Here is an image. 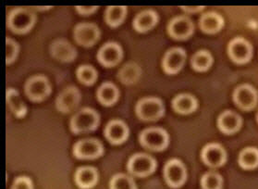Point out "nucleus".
I'll list each match as a JSON object with an SVG mask.
<instances>
[{
	"instance_id": "nucleus-17",
	"label": "nucleus",
	"mask_w": 258,
	"mask_h": 189,
	"mask_svg": "<svg viewBox=\"0 0 258 189\" xmlns=\"http://www.w3.org/2000/svg\"><path fill=\"white\" fill-rule=\"evenodd\" d=\"M228 53L230 59L234 62L238 64H243L252 58V45L245 39L238 37L230 42L228 46Z\"/></svg>"
},
{
	"instance_id": "nucleus-33",
	"label": "nucleus",
	"mask_w": 258,
	"mask_h": 189,
	"mask_svg": "<svg viewBox=\"0 0 258 189\" xmlns=\"http://www.w3.org/2000/svg\"><path fill=\"white\" fill-rule=\"evenodd\" d=\"M20 53V44L14 39L7 37L6 39V63L11 65L17 60Z\"/></svg>"
},
{
	"instance_id": "nucleus-25",
	"label": "nucleus",
	"mask_w": 258,
	"mask_h": 189,
	"mask_svg": "<svg viewBox=\"0 0 258 189\" xmlns=\"http://www.w3.org/2000/svg\"><path fill=\"white\" fill-rule=\"evenodd\" d=\"M142 68L135 61H128L118 71L117 77L125 85H133L140 80Z\"/></svg>"
},
{
	"instance_id": "nucleus-35",
	"label": "nucleus",
	"mask_w": 258,
	"mask_h": 189,
	"mask_svg": "<svg viewBox=\"0 0 258 189\" xmlns=\"http://www.w3.org/2000/svg\"><path fill=\"white\" fill-rule=\"evenodd\" d=\"M99 7L97 6H77L76 11L82 16H89L96 13Z\"/></svg>"
},
{
	"instance_id": "nucleus-29",
	"label": "nucleus",
	"mask_w": 258,
	"mask_h": 189,
	"mask_svg": "<svg viewBox=\"0 0 258 189\" xmlns=\"http://www.w3.org/2000/svg\"><path fill=\"white\" fill-rule=\"evenodd\" d=\"M76 77L79 82L86 86H92L96 83L98 78V72L91 65L84 64L78 67L76 71Z\"/></svg>"
},
{
	"instance_id": "nucleus-7",
	"label": "nucleus",
	"mask_w": 258,
	"mask_h": 189,
	"mask_svg": "<svg viewBox=\"0 0 258 189\" xmlns=\"http://www.w3.org/2000/svg\"><path fill=\"white\" fill-rule=\"evenodd\" d=\"M105 153L104 145L96 138H84L73 145V155L77 160L94 161Z\"/></svg>"
},
{
	"instance_id": "nucleus-15",
	"label": "nucleus",
	"mask_w": 258,
	"mask_h": 189,
	"mask_svg": "<svg viewBox=\"0 0 258 189\" xmlns=\"http://www.w3.org/2000/svg\"><path fill=\"white\" fill-rule=\"evenodd\" d=\"M186 61L185 50L181 48H172L168 50L162 60L164 72L170 75L177 74L181 71Z\"/></svg>"
},
{
	"instance_id": "nucleus-22",
	"label": "nucleus",
	"mask_w": 258,
	"mask_h": 189,
	"mask_svg": "<svg viewBox=\"0 0 258 189\" xmlns=\"http://www.w3.org/2000/svg\"><path fill=\"white\" fill-rule=\"evenodd\" d=\"M171 106L175 112L178 114L189 115L197 111L198 101L192 94L181 93L175 97L171 102Z\"/></svg>"
},
{
	"instance_id": "nucleus-21",
	"label": "nucleus",
	"mask_w": 258,
	"mask_h": 189,
	"mask_svg": "<svg viewBox=\"0 0 258 189\" xmlns=\"http://www.w3.org/2000/svg\"><path fill=\"white\" fill-rule=\"evenodd\" d=\"M119 89L115 83L105 82L101 83L96 91V99L104 107L114 106L119 100Z\"/></svg>"
},
{
	"instance_id": "nucleus-30",
	"label": "nucleus",
	"mask_w": 258,
	"mask_h": 189,
	"mask_svg": "<svg viewBox=\"0 0 258 189\" xmlns=\"http://www.w3.org/2000/svg\"><path fill=\"white\" fill-rule=\"evenodd\" d=\"M239 164L245 170H252L258 167V150L247 148L241 151L239 156Z\"/></svg>"
},
{
	"instance_id": "nucleus-28",
	"label": "nucleus",
	"mask_w": 258,
	"mask_h": 189,
	"mask_svg": "<svg viewBox=\"0 0 258 189\" xmlns=\"http://www.w3.org/2000/svg\"><path fill=\"white\" fill-rule=\"evenodd\" d=\"M213 64V57L207 50L197 51L191 57V66L195 71L199 72H207Z\"/></svg>"
},
{
	"instance_id": "nucleus-26",
	"label": "nucleus",
	"mask_w": 258,
	"mask_h": 189,
	"mask_svg": "<svg viewBox=\"0 0 258 189\" xmlns=\"http://www.w3.org/2000/svg\"><path fill=\"white\" fill-rule=\"evenodd\" d=\"M7 104L12 113L19 119H23L28 113V108L23 102L19 91L15 88H8L7 90Z\"/></svg>"
},
{
	"instance_id": "nucleus-32",
	"label": "nucleus",
	"mask_w": 258,
	"mask_h": 189,
	"mask_svg": "<svg viewBox=\"0 0 258 189\" xmlns=\"http://www.w3.org/2000/svg\"><path fill=\"white\" fill-rule=\"evenodd\" d=\"M223 184V179L217 172H206L201 178L202 189H221Z\"/></svg>"
},
{
	"instance_id": "nucleus-18",
	"label": "nucleus",
	"mask_w": 258,
	"mask_h": 189,
	"mask_svg": "<svg viewBox=\"0 0 258 189\" xmlns=\"http://www.w3.org/2000/svg\"><path fill=\"white\" fill-rule=\"evenodd\" d=\"M203 162L210 168L222 166L227 160V154L224 149L217 143H210L203 148L201 152Z\"/></svg>"
},
{
	"instance_id": "nucleus-34",
	"label": "nucleus",
	"mask_w": 258,
	"mask_h": 189,
	"mask_svg": "<svg viewBox=\"0 0 258 189\" xmlns=\"http://www.w3.org/2000/svg\"><path fill=\"white\" fill-rule=\"evenodd\" d=\"M11 189H34V183L29 176L21 175L13 181Z\"/></svg>"
},
{
	"instance_id": "nucleus-31",
	"label": "nucleus",
	"mask_w": 258,
	"mask_h": 189,
	"mask_svg": "<svg viewBox=\"0 0 258 189\" xmlns=\"http://www.w3.org/2000/svg\"><path fill=\"white\" fill-rule=\"evenodd\" d=\"M109 189H137V184L132 175L118 172L110 179Z\"/></svg>"
},
{
	"instance_id": "nucleus-8",
	"label": "nucleus",
	"mask_w": 258,
	"mask_h": 189,
	"mask_svg": "<svg viewBox=\"0 0 258 189\" xmlns=\"http://www.w3.org/2000/svg\"><path fill=\"white\" fill-rule=\"evenodd\" d=\"M165 182L171 188H180L187 180L185 165L179 159H170L163 169Z\"/></svg>"
},
{
	"instance_id": "nucleus-6",
	"label": "nucleus",
	"mask_w": 258,
	"mask_h": 189,
	"mask_svg": "<svg viewBox=\"0 0 258 189\" xmlns=\"http://www.w3.org/2000/svg\"><path fill=\"white\" fill-rule=\"evenodd\" d=\"M157 162L151 155L137 152L130 157L127 162V171L132 176L145 178L156 172Z\"/></svg>"
},
{
	"instance_id": "nucleus-24",
	"label": "nucleus",
	"mask_w": 258,
	"mask_h": 189,
	"mask_svg": "<svg viewBox=\"0 0 258 189\" xmlns=\"http://www.w3.org/2000/svg\"><path fill=\"white\" fill-rule=\"evenodd\" d=\"M223 18L215 11L204 13L199 20V27L204 33L214 34L219 33L223 27Z\"/></svg>"
},
{
	"instance_id": "nucleus-11",
	"label": "nucleus",
	"mask_w": 258,
	"mask_h": 189,
	"mask_svg": "<svg viewBox=\"0 0 258 189\" xmlns=\"http://www.w3.org/2000/svg\"><path fill=\"white\" fill-rule=\"evenodd\" d=\"M124 52L120 44L114 41H109L103 44L97 52V61L102 66L113 68L117 66L123 59Z\"/></svg>"
},
{
	"instance_id": "nucleus-3",
	"label": "nucleus",
	"mask_w": 258,
	"mask_h": 189,
	"mask_svg": "<svg viewBox=\"0 0 258 189\" xmlns=\"http://www.w3.org/2000/svg\"><path fill=\"white\" fill-rule=\"evenodd\" d=\"M135 114L142 122H157L165 114V105L158 98L146 97L136 103Z\"/></svg>"
},
{
	"instance_id": "nucleus-13",
	"label": "nucleus",
	"mask_w": 258,
	"mask_h": 189,
	"mask_svg": "<svg viewBox=\"0 0 258 189\" xmlns=\"http://www.w3.org/2000/svg\"><path fill=\"white\" fill-rule=\"evenodd\" d=\"M195 32V24L188 16L174 17L168 24V33L175 40L190 38Z\"/></svg>"
},
{
	"instance_id": "nucleus-12",
	"label": "nucleus",
	"mask_w": 258,
	"mask_h": 189,
	"mask_svg": "<svg viewBox=\"0 0 258 189\" xmlns=\"http://www.w3.org/2000/svg\"><path fill=\"white\" fill-rule=\"evenodd\" d=\"M104 136L113 146L122 145L129 138V126L122 120L113 119L104 129Z\"/></svg>"
},
{
	"instance_id": "nucleus-16",
	"label": "nucleus",
	"mask_w": 258,
	"mask_h": 189,
	"mask_svg": "<svg viewBox=\"0 0 258 189\" xmlns=\"http://www.w3.org/2000/svg\"><path fill=\"white\" fill-rule=\"evenodd\" d=\"M233 100L242 111H251L257 104V92L249 84H241L234 91Z\"/></svg>"
},
{
	"instance_id": "nucleus-9",
	"label": "nucleus",
	"mask_w": 258,
	"mask_h": 189,
	"mask_svg": "<svg viewBox=\"0 0 258 189\" xmlns=\"http://www.w3.org/2000/svg\"><path fill=\"white\" fill-rule=\"evenodd\" d=\"M100 37L101 31L93 22H81L73 29V38L79 45L84 48L94 46Z\"/></svg>"
},
{
	"instance_id": "nucleus-4",
	"label": "nucleus",
	"mask_w": 258,
	"mask_h": 189,
	"mask_svg": "<svg viewBox=\"0 0 258 189\" xmlns=\"http://www.w3.org/2000/svg\"><path fill=\"white\" fill-rule=\"evenodd\" d=\"M139 143L146 150L160 152L168 148L169 135L168 132L161 127L146 128L139 134Z\"/></svg>"
},
{
	"instance_id": "nucleus-27",
	"label": "nucleus",
	"mask_w": 258,
	"mask_h": 189,
	"mask_svg": "<svg viewBox=\"0 0 258 189\" xmlns=\"http://www.w3.org/2000/svg\"><path fill=\"white\" fill-rule=\"evenodd\" d=\"M128 9L125 6H109L105 11V21L109 27L120 26L126 20Z\"/></svg>"
},
{
	"instance_id": "nucleus-2",
	"label": "nucleus",
	"mask_w": 258,
	"mask_h": 189,
	"mask_svg": "<svg viewBox=\"0 0 258 189\" xmlns=\"http://www.w3.org/2000/svg\"><path fill=\"white\" fill-rule=\"evenodd\" d=\"M36 20L37 17L34 11L28 8L18 7L10 11L7 19V25L12 33L26 34L34 28Z\"/></svg>"
},
{
	"instance_id": "nucleus-20",
	"label": "nucleus",
	"mask_w": 258,
	"mask_h": 189,
	"mask_svg": "<svg viewBox=\"0 0 258 189\" xmlns=\"http://www.w3.org/2000/svg\"><path fill=\"white\" fill-rule=\"evenodd\" d=\"M159 17L157 11L146 10L139 12L134 19L133 26L135 31L140 33H145L151 31L157 26Z\"/></svg>"
},
{
	"instance_id": "nucleus-36",
	"label": "nucleus",
	"mask_w": 258,
	"mask_h": 189,
	"mask_svg": "<svg viewBox=\"0 0 258 189\" xmlns=\"http://www.w3.org/2000/svg\"><path fill=\"white\" fill-rule=\"evenodd\" d=\"M204 8L205 7H195V6H192V7H180V9L182 11L187 12V13H197V12L203 11Z\"/></svg>"
},
{
	"instance_id": "nucleus-10",
	"label": "nucleus",
	"mask_w": 258,
	"mask_h": 189,
	"mask_svg": "<svg viewBox=\"0 0 258 189\" xmlns=\"http://www.w3.org/2000/svg\"><path fill=\"white\" fill-rule=\"evenodd\" d=\"M81 100L82 94L78 87L75 85H69L56 97L55 102L56 111L63 114L72 113L78 108Z\"/></svg>"
},
{
	"instance_id": "nucleus-1",
	"label": "nucleus",
	"mask_w": 258,
	"mask_h": 189,
	"mask_svg": "<svg viewBox=\"0 0 258 189\" xmlns=\"http://www.w3.org/2000/svg\"><path fill=\"white\" fill-rule=\"evenodd\" d=\"M100 125L99 113L90 107H84L79 110L70 122V129L74 134L95 132Z\"/></svg>"
},
{
	"instance_id": "nucleus-14",
	"label": "nucleus",
	"mask_w": 258,
	"mask_h": 189,
	"mask_svg": "<svg viewBox=\"0 0 258 189\" xmlns=\"http://www.w3.org/2000/svg\"><path fill=\"white\" fill-rule=\"evenodd\" d=\"M49 52L55 60L62 63L73 62L78 55L75 46H73V44L65 38L54 40L49 46Z\"/></svg>"
},
{
	"instance_id": "nucleus-23",
	"label": "nucleus",
	"mask_w": 258,
	"mask_h": 189,
	"mask_svg": "<svg viewBox=\"0 0 258 189\" xmlns=\"http://www.w3.org/2000/svg\"><path fill=\"white\" fill-rule=\"evenodd\" d=\"M241 123L242 120L241 117L234 111H224L218 119L219 130L226 134H232L238 132L241 127Z\"/></svg>"
},
{
	"instance_id": "nucleus-37",
	"label": "nucleus",
	"mask_w": 258,
	"mask_h": 189,
	"mask_svg": "<svg viewBox=\"0 0 258 189\" xmlns=\"http://www.w3.org/2000/svg\"><path fill=\"white\" fill-rule=\"evenodd\" d=\"M36 10H40L41 11H48L52 9V7H35Z\"/></svg>"
},
{
	"instance_id": "nucleus-5",
	"label": "nucleus",
	"mask_w": 258,
	"mask_h": 189,
	"mask_svg": "<svg viewBox=\"0 0 258 189\" xmlns=\"http://www.w3.org/2000/svg\"><path fill=\"white\" fill-rule=\"evenodd\" d=\"M24 93L27 99L34 103L45 101L52 93L48 78L43 74L31 76L24 84Z\"/></svg>"
},
{
	"instance_id": "nucleus-19",
	"label": "nucleus",
	"mask_w": 258,
	"mask_h": 189,
	"mask_svg": "<svg viewBox=\"0 0 258 189\" xmlns=\"http://www.w3.org/2000/svg\"><path fill=\"white\" fill-rule=\"evenodd\" d=\"M99 180V172L96 167H79L74 173V182L79 188L92 189L96 186Z\"/></svg>"
}]
</instances>
